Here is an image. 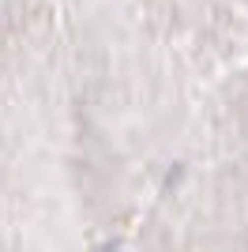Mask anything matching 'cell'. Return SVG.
Instances as JSON below:
<instances>
[{
  "mask_svg": "<svg viewBox=\"0 0 248 252\" xmlns=\"http://www.w3.org/2000/svg\"><path fill=\"white\" fill-rule=\"evenodd\" d=\"M203 83L135 0H0V252L128 245Z\"/></svg>",
  "mask_w": 248,
  "mask_h": 252,
  "instance_id": "obj_1",
  "label": "cell"
}]
</instances>
